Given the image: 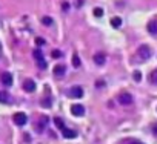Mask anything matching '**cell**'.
I'll return each mask as SVG.
<instances>
[{"label":"cell","instance_id":"6da1fadb","mask_svg":"<svg viewBox=\"0 0 157 144\" xmlns=\"http://www.w3.org/2000/svg\"><path fill=\"white\" fill-rule=\"evenodd\" d=\"M137 54H139L140 58H143V60H148L149 57H151V49H149L148 45H142V46H139V49H137Z\"/></svg>","mask_w":157,"mask_h":144},{"label":"cell","instance_id":"7a4b0ae2","mask_svg":"<svg viewBox=\"0 0 157 144\" xmlns=\"http://www.w3.org/2000/svg\"><path fill=\"white\" fill-rule=\"evenodd\" d=\"M34 58H36V62H37V64H39L40 69H46V62H45L43 54H42L40 49H36V51H34Z\"/></svg>","mask_w":157,"mask_h":144},{"label":"cell","instance_id":"3957f363","mask_svg":"<svg viewBox=\"0 0 157 144\" xmlns=\"http://www.w3.org/2000/svg\"><path fill=\"white\" fill-rule=\"evenodd\" d=\"M117 101L120 104H123V106H129V104L132 103V95H131V94H128V92L120 94V95L117 97Z\"/></svg>","mask_w":157,"mask_h":144},{"label":"cell","instance_id":"277c9868","mask_svg":"<svg viewBox=\"0 0 157 144\" xmlns=\"http://www.w3.org/2000/svg\"><path fill=\"white\" fill-rule=\"evenodd\" d=\"M26 121H28V117H26L25 113L19 112V113H16V115H14V123H16L17 126H25Z\"/></svg>","mask_w":157,"mask_h":144},{"label":"cell","instance_id":"5b68a950","mask_svg":"<svg viewBox=\"0 0 157 144\" xmlns=\"http://www.w3.org/2000/svg\"><path fill=\"white\" fill-rule=\"evenodd\" d=\"M70 97L72 98H82L83 97V89L80 86H72L70 89Z\"/></svg>","mask_w":157,"mask_h":144},{"label":"cell","instance_id":"8992f818","mask_svg":"<svg viewBox=\"0 0 157 144\" xmlns=\"http://www.w3.org/2000/svg\"><path fill=\"white\" fill-rule=\"evenodd\" d=\"M71 113L76 117H82V115H85V107L82 104H74V106H71Z\"/></svg>","mask_w":157,"mask_h":144},{"label":"cell","instance_id":"52a82bcc","mask_svg":"<svg viewBox=\"0 0 157 144\" xmlns=\"http://www.w3.org/2000/svg\"><path fill=\"white\" fill-rule=\"evenodd\" d=\"M106 62V54L105 52H97V54L94 55V63L99 64V66H102V64H105Z\"/></svg>","mask_w":157,"mask_h":144},{"label":"cell","instance_id":"ba28073f","mask_svg":"<svg viewBox=\"0 0 157 144\" xmlns=\"http://www.w3.org/2000/svg\"><path fill=\"white\" fill-rule=\"evenodd\" d=\"M2 83L5 86H11L13 84V75H11L9 72H3L2 74Z\"/></svg>","mask_w":157,"mask_h":144},{"label":"cell","instance_id":"9c48e42d","mask_svg":"<svg viewBox=\"0 0 157 144\" xmlns=\"http://www.w3.org/2000/svg\"><path fill=\"white\" fill-rule=\"evenodd\" d=\"M23 89L26 90V92H34V90H36V83H34L32 80H26L23 83Z\"/></svg>","mask_w":157,"mask_h":144},{"label":"cell","instance_id":"30bf717a","mask_svg":"<svg viewBox=\"0 0 157 144\" xmlns=\"http://www.w3.org/2000/svg\"><path fill=\"white\" fill-rule=\"evenodd\" d=\"M65 71H66V67H65L63 64H57V66L54 67V75L56 77H63Z\"/></svg>","mask_w":157,"mask_h":144},{"label":"cell","instance_id":"8fae6325","mask_svg":"<svg viewBox=\"0 0 157 144\" xmlns=\"http://www.w3.org/2000/svg\"><path fill=\"white\" fill-rule=\"evenodd\" d=\"M148 31L152 35H157V20H151L148 23Z\"/></svg>","mask_w":157,"mask_h":144},{"label":"cell","instance_id":"7c38bea8","mask_svg":"<svg viewBox=\"0 0 157 144\" xmlns=\"http://www.w3.org/2000/svg\"><path fill=\"white\" fill-rule=\"evenodd\" d=\"M62 132H63V136H65V138H68V139H70V138H76V136H77V132L71 130V129H66V127H65Z\"/></svg>","mask_w":157,"mask_h":144},{"label":"cell","instance_id":"4fadbf2b","mask_svg":"<svg viewBox=\"0 0 157 144\" xmlns=\"http://www.w3.org/2000/svg\"><path fill=\"white\" fill-rule=\"evenodd\" d=\"M111 25H113V28H120L122 26V18L120 17H113L111 18Z\"/></svg>","mask_w":157,"mask_h":144},{"label":"cell","instance_id":"5bb4252c","mask_svg":"<svg viewBox=\"0 0 157 144\" xmlns=\"http://www.w3.org/2000/svg\"><path fill=\"white\" fill-rule=\"evenodd\" d=\"M54 124L60 129V130H63V129H65V123H63V120H62V118H59V117H57V118H54Z\"/></svg>","mask_w":157,"mask_h":144},{"label":"cell","instance_id":"9a60e30c","mask_svg":"<svg viewBox=\"0 0 157 144\" xmlns=\"http://www.w3.org/2000/svg\"><path fill=\"white\" fill-rule=\"evenodd\" d=\"M149 81L154 83V84H157V69L152 71L151 74H149Z\"/></svg>","mask_w":157,"mask_h":144},{"label":"cell","instance_id":"2e32d148","mask_svg":"<svg viewBox=\"0 0 157 144\" xmlns=\"http://www.w3.org/2000/svg\"><path fill=\"white\" fill-rule=\"evenodd\" d=\"M0 101L2 103H9V95L6 92H2L0 94Z\"/></svg>","mask_w":157,"mask_h":144},{"label":"cell","instance_id":"e0dca14e","mask_svg":"<svg viewBox=\"0 0 157 144\" xmlns=\"http://www.w3.org/2000/svg\"><path fill=\"white\" fill-rule=\"evenodd\" d=\"M72 64H74V67H80V57L77 54H74L72 57Z\"/></svg>","mask_w":157,"mask_h":144},{"label":"cell","instance_id":"ac0fdd59","mask_svg":"<svg viewBox=\"0 0 157 144\" xmlns=\"http://www.w3.org/2000/svg\"><path fill=\"white\" fill-rule=\"evenodd\" d=\"M63 54H62V51H59V49H54V51L51 52V57L52 58H60Z\"/></svg>","mask_w":157,"mask_h":144},{"label":"cell","instance_id":"d6986e66","mask_svg":"<svg viewBox=\"0 0 157 144\" xmlns=\"http://www.w3.org/2000/svg\"><path fill=\"white\" fill-rule=\"evenodd\" d=\"M42 23H43L45 26H51L52 25V18L51 17H43L42 18Z\"/></svg>","mask_w":157,"mask_h":144},{"label":"cell","instance_id":"ffe728a7","mask_svg":"<svg viewBox=\"0 0 157 144\" xmlns=\"http://www.w3.org/2000/svg\"><path fill=\"white\" fill-rule=\"evenodd\" d=\"M42 106L49 107V106H51V98H43V100H42Z\"/></svg>","mask_w":157,"mask_h":144},{"label":"cell","instance_id":"44dd1931","mask_svg":"<svg viewBox=\"0 0 157 144\" xmlns=\"http://www.w3.org/2000/svg\"><path fill=\"white\" fill-rule=\"evenodd\" d=\"M94 16H95V17H102V16H103V9H102V8H95V9H94Z\"/></svg>","mask_w":157,"mask_h":144},{"label":"cell","instance_id":"7402d4cb","mask_svg":"<svg viewBox=\"0 0 157 144\" xmlns=\"http://www.w3.org/2000/svg\"><path fill=\"white\" fill-rule=\"evenodd\" d=\"M134 80H136L137 83L142 80V74H140V71H136V72H134Z\"/></svg>","mask_w":157,"mask_h":144},{"label":"cell","instance_id":"603a6c76","mask_svg":"<svg viewBox=\"0 0 157 144\" xmlns=\"http://www.w3.org/2000/svg\"><path fill=\"white\" fill-rule=\"evenodd\" d=\"M36 43L39 45V46H43V45H46V41H45L43 39H40V37H37V39H36Z\"/></svg>","mask_w":157,"mask_h":144},{"label":"cell","instance_id":"cb8c5ba5","mask_svg":"<svg viewBox=\"0 0 157 144\" xmlns=\"http://www.w3.org/2000/svg\"><path fill=\"white\" fill-rule=\"evenodd\" d=\"M62 8H63V11H68V9H70V3L63 2V3H62Z\"/></svg>","mask_w":157,"mask_h":144},{"label":"cell","instance_id":"d4e9b609","mask_svg":"<svg viewBox=\"0 0 157 144\" xmlns=\"http://www.w3.org/2000/svg\"><path fill=\"white\" fill-rule=\"evenodd\" d=\"M152 134H154V135L157 136V123L152 124Z\"/></svg>","mask_w":157,"mask_h":144},{"label":"cell","instance_id":"484cf974","mask_svg":"<svg viewBox=\"0 0 157 144\" xmlns=\"http://www.w3.org/2000/svg\"><path fill=\"white\" fill-rule=\"evenodd\" d=\"M97 86H99V88H102V86H103V81H102V80L97 81Z\"/></svg>","mask_w":157,"mask_h":144},{"label":"cell","instance_id":"4316f807","mask_svg":"<svg viewBox=\"0 0 157 144\" xmlns=\"http://www.w3.org/2000/svg\"><path fill=\"white\" fill-rule=\"evenodd\" d=\"M129 144H142V143H139V141H132V143H129Z\"/></svg>","mask_w":157,"mask_h":144}]
</instances>
